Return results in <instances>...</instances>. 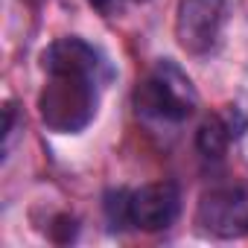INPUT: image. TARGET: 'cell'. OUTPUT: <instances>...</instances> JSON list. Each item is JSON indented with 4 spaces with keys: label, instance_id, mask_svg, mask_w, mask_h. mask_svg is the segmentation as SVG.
Returning <instances> with one entry per match:
<instances>
[{
    "label": "cell",
    "instance_id": "30bf717a",
    "mask_svg": "<svg viewBox=\"0 0 248 248\" xmlns=\"http://www.w3.org/2000/svg\"><path fill=\"white\" fill-rule=\"evenodd\" d=\"M88 3H91L99 15L111 18V15H117V12L123 9V3H126V0H88Z\"/></svg>",
    "mask_w": 248,
    "mask_h": 248
},
{
    "label": "cell",
    "instance_id": "52a82bcc",
    "mask_svg": "<svg viewBox=\"0 0 248 248\" xmlns=\"http://www.w3.org/2000/svg\"><path fill=\"white\" fill-rule=\"evenodd\" d=\"M242 129H245V117L236 108H228L225 114L207 117L202 126H199V132H196V149L204 158L219 161L228 152V146L242 135Z\"/></svg>",
    "mask_w": 248,
    "mask_h": 248
},
{
    "label": "cell",
    "instance_id": "8fae6325",
    "mask_svg": "<svg viewBox=\"0 0 248 248\" xmlns=\"http://www.w3.org/2000/svg\"><path fill=\"white\" fill-rule=\"evenodd\" d=\"M12 129H15V105L6 102V108H3V143L6 146L12 140Z\"/></svg>",
    "mask_w": 248,
    "mask_h": 248
},
{
    "label": "cell",
    "instance_id": "6da1fadb",
    "mask_svg": "<svg viewBox=\"0 0 248 248\" xmlns=\"http://www.w3.org/2000/svg\"><path fill=\"white\" fill-rule=\"evenodd\" d=\"M105 76L88 70H53L47 73V85L38 93V114L50 132L76 135L96 117L99 91L105 88Z\"/></svg>",
    "mask_w": 248,
    "mask_h": 248
},
{
    "label": "cell",
    "instance_id": "9c48e42d",
    "mask_svg": "<svg viewBox=\"0 0 248 248\" xmlns=\"http://www.w3.org/2000/svg\"><path fill=\"white\" fill-rule=\"evenodd\" d=\"M50 236L56 242H70L76 236V219L73 216H56L50 225Z\"/></svg>",
    "mask_w": 248,
    "mask_h": 248
},
{
    "label": "cell",
    "instance_id": "7c38bea8",
    "mask_svg": "<svg viewBox=\"0 0 248 248\" xmlns=\"http://www.w3.org/2000/svg\"><path fill=\"white\" fill-rule=\"evenodd\" d=\"M135 3H146V0H135Z\"/></svg>",
    "mask_w": 248,
    "mask_h": 248
},
{
    "label": "cell",
    "instance_id": "277c9868",
    "mask_svg": "<svg viewBox=\"0 0 248 248\" xmlns=\"http://www.w3.org/2000/svg\"><path fill=\"white\" fill-rule=\"evenodd\" d=\"M228 21V0H181L175 12V38L190 56L216 50Z\"/></svg>",
    "mask_w": 248,
    "mask_h": 248
},
{
    "label": "cell",
    "instance_id": "8992f818",
    "mask_svg": "<svg viewBox=\"0 0 248 248\" xmlns=\"http://www.w3.org/2000/svg\"><path fill=\"white\" fill-rule=\"evenodd\" d=\"M41 64L47 73H53V70H88V73H99L105 79H114V67L108 64V59L96 47H91L88 41L73 38V35L53 41L44 50Z\"/></svg>",
    "mask_w": 248,
    "mask_h": 248
},
{
    "label": "cell",
    "instance_id": "3957f363",
    "mask_svg": "<svg viewBox=\"0 0 248 248\" xmlns=\"http://www.w3.org/2000/svg\"><path fill=\"white\" fill-rule=\"evenodd\" d=\"M196 225L216 239L248 236V190L239 184H222L202 193L196 207Z\"/></svg>",
    "mask_w": 248,
    "mask_h": 248
},
{
    "label": "cell",
    "instance_id": "ba28073f",
    "mask_svg": "<svg viewBox=\"0 0 248 248\" xmlns=\"http://www.w3.org/2000/svg\"><path fill=\"white\" fill-rule=\"evenodd\" d=\"M102 210H105V219H108V228L111 231L132 228L129 225V190L126 187L108 190L105 193V202H102Z\"/></svg>",
    "mask_w": 248,
    "mask_h": 248
},
{
    "label": "cell",
    "instance_id": "5b68a950",
    "mask_svg": "<svg viewBox=\"0 0 248 248\" xmlns=\"http://www.w3.org/2000/svg\"><path fill=\"white\" fill-rule=\"evenodd\" d=\"M181 213V190L172 181L143 184L140 190H129V225L146 233L167 231Z\"/></svg>",
    "mask_w": 248,
    "mask_h": 248
},
{
    "label": "cell",
    "instance_id": "7a4b0ae2",
    "mask_svg": "<svg viewBox=\"0 0 248 248\" xmlns=\"http://www.w3.org/2000/svg\"><path fill=\"white\" fill-rule=\"evenodd\" d=\"M135 108H138V117H143V120L178 126V123H184L196 114L199 93H196L190 76L172 59H161L146 73V79L138 85Z\"/></svg>",
    "mask_w": 248,
    "mask_h": 248
}]
</instances>
